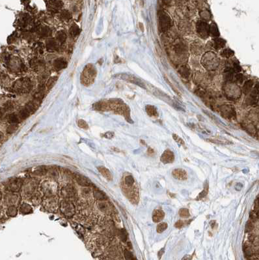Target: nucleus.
I'll return each instance as SVG.
<instances>
[{
  "mask_svg": "<svg viewBox=\"0 0 259 260\" xmlns=\"http://www.w3.org/2000/svg\"><path fill=\"white\" fill-rule=\"evenodd\" d=\"M201 64L207 71H214L220 65V59L214 52L209 51L205 52L201 58Z\"/></svg>",
  "mask_w": 259,
  "mask_h": 260,
  "instance_id": "1",
  "label": "nucleus"
},
{
  "mask_svg": "<svg viewBox=\"0 0 259 260\" xmlns=\"http://www.w3.org/2000/svg\"><path fill=\"white\" fill-rule=\"evenodd\" d=\"M224 92L228 99L236 100L241 96V89L236 84L231 82H228L225 87H224Z\"/></svg>",
  "mask_w": 259,
  "mask_h": 260,
  "instance_id": "2",
  "label": "nucleus"
},
{
  "mask_svg": "<svg viewBox=\"0 0 259 260\" xmlns=\"http://www.w3.org/2000/svg\"><path fill=\"white\" fill-rule=\"evenodd\" d=\"M158 22L159 27L162 32H166L172 26L170 17L164 11H160L158 12Z\"/></svg>",
  "mask_w": 259,
  "mask_h": 260,
  "instance_id": "3",
  "label": "nucleus"
},
{
  "mask_svg": "<svg viewBox=\"0 0 259 260\" xmlns=\"http://www.w3.org/2000/svg\"><path fill=\"white\" fill-rule=\"evenodd\" d=\"M42 193L45 196L52 197L54 196L56 191H57V185L54 182L50 181H46L43 182L40 186Z\"/></svg>",
  "mask_w": 259,
  "mask_h": 260,
  "instance_id": "4",
  "label": "nucleus"
},
{
  "mask_svg": "<svg viewBox=\"0 0 259 260\" xmlns=\"http://www.w3.org/2000/svg\"><path fill=\"white\" fill-rule=\"evenodd\" d=\"M188 44L183 39H177L173 44V50L176 54H185L188 52Z\"/></svg>",
  "mask_w": 259,
  "mask_h": 260,
  "instance_id": "5",
  "label": "nucleus"
},
{
  "mask_svg": "<svg viewBox=\"0 0 259 260\" xmlns=\"http://www.w3.org/2000/svg\"><path fill=\"white\" fill-rule=\"evenodd\" d=\"M196 30L198 35L202 39H206L210 35V25L205 21L200 20L196 24Z\"/></svg>",
  "mask_w": 259,
  "mask_h": 260,
  "instance_id": "6",
  "label": "nucleus"
},
{
  "mask_svg": "<svg viewBox=\"0 0 259 260\" xmlns=\"http://www.w3.org/2000/svg\"><path fill=\"white\" fill-rule=\"evenodd\" d=\"M32 82L29 78H21L14 84V89L18 92L29 91L32 88Z\"/></svg>",
  "mask_w": 259,
  "mask_h": 260,
  "instance_id": "7",
  "label": "nucleus"
},
{
  "mask_svg": "<svg viewBox=\"0 0 259 260\" xmlns=\"http://www.w3.org/2000/svg\"><path fill=\"white\" fill-rule=\"evenodd\" d=\"M149 87H149V88L150 89V91H151L153 95H154L156 97H158V98L160 99L161 100H163L164 101L166 102L167 103H168V104H171L172 106H174L175 102H174L173 100L171 99V97L168 95H167L165 92H164L163 91H161V89H158L156 87H152V86L151 85H149Z\"/></svg>",
  "mask_w": 259,
  "mask_h": 260,
  "instance_id": "8",
  "label": "nucleus"
},
{
  "mask_svg": "<svg viewBox=\"0 0 259 260\" xmlns=\"http://www.w3.org/2000/svg\"><path fill=\"white\" fill-rule=\"evenodd\" d=\"M61 211L67 217H72L76 212V209L70 201H63L61 203Z\"/></svg>",
  "mask_w": 259,
  "mask_h": 260,
  "instance_id": "9",
  "label": "nucleus"
},
{
  "mask_svg": "<svg viewBox=\"0 0 259 260\" xmlns=\"http://www.w3.org/2000/svg\"><path fill=\"white\" fill-rule=\"evenodd\" d=\"M220 112L224 117L228 119H233L236 117L235 108L232 105L224 104L220 106Z\"/></svg>",
  "mask_w": 259,
  "mask_h": 260,
  "instance_id": "10",
  "label": "nucleus"
},
{
  "mask_svg": "<svg viewBox=\"0 0 259 260\" xmlns=\"http://www.w3.org/2000/svg\"><path fill=\"white\" fill-rule=\"evenodd\" d=\"M120 76H121L120 78H121V79L126 80L127 82H129L130 83L136 84V85L140 86L141 87H142V88L146 89V86L145 83L143 82L142 80L139 79L138 77L129 74H121L120 75Z\"/></svg>",
  "mask_w": 259,
  "mask_h": 260,
  "instance_id": "11",
  "label": "nucleus"
},
{
  "mask_svg": "<svg viewBox=\"0 0 259 260\" xmlns=\"http://www.w3.org/2000/svg\"><path fill=\"white\" fill-rule=\"evenodd\" d=\"M43 204L48 211H54L57 208V198L55 196L48 197Z\"/></svg>",
  "mask_w": 259,
  "mask_h": 260,
  "instance_id": "12",
  "label": "nucleus"
},
{
  "mask_svg": "<svg viewBox=\"0 0 259 260\" xmlns=\"http://www.w3.org/2000/svg\"><path fill=\"white\" fill-rule=\"evenodd\" d=\"M204 45L200 40H197L193 42L190 45V50H191L192 53L197 55L201 54L204 51Z\"/></svg>",
  "mask_w": 259,
  "mask_h": 260,
  "instance_id": "13",
  "label": "nucleus"
},
{
  "mask_svg": "<svg viewBox=\"0 0 259 260\" xmlns=\"http://www.w3.org/2000/svg\"><path fill=\"white\" fill-rule=\"evenodd\" d=\"M74 177L76 179L77 184H80V186L84 187H89L93 186V184L91 181H90L88 178L86 177L84 175H82L78 174H75Z\"/></svg>",
  "mask_w": 259,
  "mask_h": 260,
  "instance_id": "14",
  "label": "nucleus"
},
{
  "mask_svg": "<svg viewBox=\"0 0 259 260\" xmlns=\"http://www.w3.org/2000/svg\"><path fill=\"white\" fill-rule=\"evenodd\" d=\"M22 183V181L20 179H11L7 183V188L9 190H10L12 192H18L20 189Z\"/></svg>",
  "mask_w": 259,
  "mask_h": 260,
  "instance_id": "15",
  "label": "nucleus"
},
{
  "mask_svg": "<svg viewBox=\"0 0 259 260\" xmlns=\"http://www.w3.org/2000/svg\"><path fill=\"white\" fill-rule=\"evenodd\" d=\"M76 194V190H75L74 187L71 184H68L65 186L61 192V195L64 196V198H73Z\"/></svg>",
  "mask_w": 259,
  "mask_h": 260,
  "instance_id": "16",
  "label": "nucleus"
},
{
  "mask_svg": "<svg viewBox=\"0 0 259 260\" xmlns=\"http://www.w3.org/2000/svg\"><path fill=\"white\" fill-rule=\"evenodd\" d=\"M174 160V153L169 149L165 151L161 156V161L164 164L172 163Z\"/></svg>",
  "mask_w": 259,
  "mask_h": 260,
  "instance_id": "17",
  "label": "nucleus"
},
{
  "mask_svg": "<svg viewBox=\"0 0 259 260\" xmlns=\"http://www.w3.org/2000/svg\"><path fill=\"white\" fill-rule=\"evenodd\" d=\"M172 175L174 179L180 181H184L188 179V174L183 169H174L172 171Z\"/></svg>",
  "mask_w": 259,
  "mask_h": 260,
  "instance_id": "18",
  "label": "nucleus"
},
{
  "mask_svg": "<svg viewBox=\"0 0 259 260\" xmlns=\"http://www.w3.org/2000/svg\"><path fill=\"white\" fill-rule=\"evenodd\" d=\"M36 183L33 181H29L26 184H25L24 187V194L26 196L32 195L34 194L36 189Z\"/></svg>",
  "mask_w": 259,
  "mask_h": 260,
  "instance_id": "19",
  "label": "nucleus"
},
{
  "mask_svg": "<svg viewBox=\"0 0 259 260\" xmlns=\"http://www.w3.org/2000/svg\"><path fill=\"white\" fill-rule=\"evenodd\" d=\"M178 73L183 78L188 79L190 77V75H191V70H190V68L188 65H182L178 68Z\"/></svg>",
  "mask_w": 259,
  "mask_h": 260,
  "instance_id": "20",
  "label": "nucleus"
},
{
  "mask_svg": "<svg viewBox=\"0 0 259 260\" xmlns=\"http://www.w3.org/2000/svg\"><path fill=\"white\" fill-rule=\"evenodd\" d=\"M97 207L99 211L105 214H108L111 211V208L109 203L104 200H100L97 203Z\"/></svg>",
  "mask_w": 259,
  "mask_h": 260,
  "instance_id": "21",
  "label": "nucleus"
},
{
  "mask_svg": "<svg viewBox=\"0 0 259 260\" xmlns=\"http://www.w3.org/2000/svg\"><path fill=\"white\" fill-rule=\"evenodd\" d=\"M225 40L224 39L220 38V37H215V38L212 40L211 46L212 48L215 50H220L221 48H224V46H225Z\"/></svg>",
  "mask_w": 259,
  "mask_h": 260,
  "instance_id": "22",
  "label": "nucleus"
},
{
  "mask_svg": "<svg viewBox=\"0 0 259 260\" xmlns=\"http://www.w3.org/2000/svg\"><path fill=\"white\" fill-rule=\"evenodd\" d=\"M53 65L56 70L59 71L67 67V62L63 58H57L54 61Z\"/></svg>",
  "mask_w": 259,
  "mask_h": 260,
  "instance_id": "23",
  "label": "nucleus"
},
{
  "mask_svg": "<svg viewBox=\"0 0 259 260\" xmlns=\"http://www.w3.org/2000/svg\"><path fill=\"white\" fill-rule=\"evenodd\" d=\"M98 170L99 171L100 173L108 181H112L113 180V176L110 172V171L108 170V168H106L104 166H98Z\"/></svg>",
  "mask_w": 259,
  "mask_h": 260,
  "instance_id": "24",
  "label": "nucleus"
},
{
  "mask_svg": "<svg viewBox=\"0 0 259 260\" xmlns=\"http://www.w3.org/2000/svg\"><path fill=\"white\" fill-rule=\"evenodd\" d=\"M235 71L232 69V67H228L224 70V75L223 78L224 80H225L227 82H231V81L235 78Z\"/></svg>",
  "mask_w": 259,
  "mask_h": 260,
  "instance_id": "25",
  "label": "nucleus"
},
{
  "mask_svg": "<svg viewBox=\"0 0 259 260\" xmlns=\"http://www.w3.org/2000/svg\"><path fill=\"white\" fill-rule=\"evenodd\" d=\"M18 197L16 194H9L5 197V202L9 205H14L15 203L18 202Z\"/></svg>",
  "mask_w": 259,
  "mask_h": 260,
  "instance_id": "26",
  "label": "nucleus"
},
{
  "mask_svg": "<svg viewBox=\"0 0 259 260\" xmlns=\"http://www.w3.org/2000/svg\"><path fill=\"white\" fill-rule=\"evenodd\" d=\"M145 110L150 117H157L158 116V112L157 108L153 105L148 104L145 106Z\"/></svg>",
  "mask_w": 259,
  "mask_h": 260,
  "instance_id": "27",
  "label": "nucleus"
},
{
  "mask_svg": "<svg viewBox=\"0 0 259 260\" xmlns=\"http://www.w3.org/2000/svg\"><path fill=\"white\" fill-rule=\"evenodd\" d=\"M164 217V212L161 209H156L152 214V220L154 222H160Z\"/></svg>",
  "mask_w": 259,
  "mask_h": 260,
  "instance_id": "28",
  "label": "nucleus"
},
{
  "mask_svg": "<svg viewBox=\"0 0 259 260\" xmlns=\"http://www.w3.org/2000/svg\"><path fill=\"white\" fill-rule=\"evenodd\" d=\"M49 7L53 11H57L63 6V3L59 0H50Z\"/></svg>",
  "mask_w": 259,
  "mask_h": 260,
  "instance_id": "29",
  "label": "nucleus"
},
{
  "mask_svg": "<svg viewBox=\"0 0 259 260\" xmlns=\"http://www.w3.org/2000/svg\"><path fill=\"white\" fill-rule=\"evenodd\" d=\"M46 48L50 51L56 50L57 48V43L54 39H48L46 42Z\"/></svg>",
  "mask_w": 259,
  "mask_h": 260,
  "instance_id": "30",
  "label": "nucleus"
},
{
  "mask_svg": "<svg viewBox=\"0 0 259 260\" xmlns=\"http://www.w3.org/2000/svg\"><path fill=\"white\" fill-rule=\"evenodd\" d=\"M93 196L96 200H105L107 199V196L105 194V193H104L102 191L99 190L98 189H94L93 190Z\"/></svg>",
  "mask_w": 259,
  "mask_h": 260,
  "instance_id": "31",
  "label": "nucleus"
},
{
  "mask_svg": "<svg viewBox=\"0 0 259 260\" xmlns=\"http://www.w3.org/2000/svg\"><path fill=\"white\" fill-rule=\"evenodd\" d=\"M253 86V82L252 80H248L245 82L244 85L243 86V92L245 94H247L251 93V89Z\"/></svg>",
  "mask_w": 259,
  "mask_h": 260,
  "instance_id": "32",
  "label": "nucleus"
},
{
  "mask_svg": "<svg viewBox=\"0 0 259 260\" xmlns=\"http://www.w3.org/2000/svg\"><path fill=\"white\" fill-rule=\"evenodd\" d=\"M20 211L22 214L27 215L32 212V206L29 204H27V203H23V204H22V205L20 206Z\"/></svg>",
  "mask_w": 259,
  "mask_h": 260,
  "instance_id": "33",
  "label": "nucleus"
},
{
  "mask_svg": "<svg viewBox=\"0 0 259 260\" xmlns=\"http://www.w3.org/2000/svg\"><path fill=\"white\" fill-rule=\"evenodd\" d=\"M220 55L221 56H222L223 58H230L235 55V52H234L230 48H225L221 51Z\"/></svg>",
  "mask_w": 259,
  "mask_h": 260,
  "instance_id": "34",
  "label": "nucleus"
},
{
  "mask_svg": "<svg viewBox=\"0 0 259 260\" xmlns=\"http://www.w3.org/2000/svg\"><path fill=\"white\" fill-rule=\"evenodd\" d=\"M55 39L57 42L60 43H63L65 42L67 39V35L64 31H57L55 35Z\"/></svg>",
  "mask_w": 259,
  "mask_h": 260,
  "instance_id": "35",
  "label": "nucleus"
},
{
  "mask_svg": "<svg viewBox=\"0 0 259 260\" xmlns=\"http://www.w3.org/2000/svg\"><path fill=\"white\" fill-rule=\"evenodd\" d=\"M210 35H212V36H214L215 37H217L220 36V33L216 24L212 23L210 25Z\"/></svg>",
  "mask_w": 259,
  "mask_h": 260,
  "instance_id": "36",
  "label": "nucleus"
},
{
  "mask_svg": "<svg viewBox=\"0 0 259 260\" xmlns=\"http://www.w3.org/2000/svg\"><path fill=\"white\" fill-rule=\"evenodd\" d=\"M81 32V30L80 27L77 26L76 24H74L71 26L69 30V33L71 36L72 37H76L79 35Z\"/></svg>",
  "mask_w": 259,
  "mask_h": 260,
  "instance_id": "37",
  "label": "nucleus"
},
{
  "mask_svg": "<svg viewBox=\"0 0 259 260\" xmlns=\"http://www.w3.org/2000/svg\"><path fill=\"white\" fill-rule=\"evenodd\" d=\"M17 212H18V211H17V209L16 207H15L14 205H10L9 207V208L7 209L6 213H7V215L8 216H9V217H15V216H17Z\"/></svg>",
  "mask_w": 259,
  "mask_h": 260,
  "instance_id": "38",
  "label": "nucleus"
},
{
  "mask_svg": "<svg viewBox=\"0 0 259 260\" xmlns=\"http://www.w3.org/2000/svg\"><path fill=\"white\" fill-rule=\"evenodd\" d=\"M164 79H165V82H167V84H169V86L171 87V88L172 89V90L175 93L176 95H178V96H179V97H181L182 96V95H181V93H180V92L179 91V89H178V88L177 87H176V86L174 85V84L171 82V81L169 80V78H167L166 76H164Z\"/></svg>",
  "mask_w": 259,
  "mask_h": 260,
  "instance_id": "39",
  "label": "nucleus"
},
{
  "mask_svg": "<svg viewBox=\"0 0 259 260\" xmlns=\"http://www.w3.org/2000/svg\"><path fill=\"white\" fill-rule=\"evenodd\" d=\"M31 114V112L29 111L26 107L22 109L19 112V117L22 120H26Z\"/></svg>",
  "mask_w": 259,
  "mask_h": 260,
  "instance_id": "40",
  "label": "nucleus"
},
{
  "mask_svg": "<svg viewBox=\"0 0 259 260\" xmlns=\"http://www.w3.org/2000/svg\"><path fill=\"white\" fill-rule=\"evenodd\" d=\"M57 79H58L57 76L52 77L50 78V79H48L47 82H46V87H47V88L48 89H50L51 88H52V87L55 85L56 82H57Z\"/></svg>",
  "mask_w": 259,
  "mask_h": 260,
  "instance_id": "41",
  "label": "nucleus"
},
{
  "mask_svg": "<svg viewBox=\"0 0 259 260\" xmlns=\"http://www.w3.org/2000/svg\"><path fill=\"white\" fill-rule=\"evenodd\" d=\"M7 120L9 123L11 124H17L19 122V119H18V116L14 114L9 115L7 117Z\"/></svg>",
  "mask_w": 259,
  "mask_h": 260,
  "instance_id": "42",
  "label": "nucleus"
},
{
  "mask_svg": "<svg viewBox=\"0 0 259 260\" xmlns=\"http://www.w3.org/2000/svg\"><path fill=\"white\" fill-rule=\"evenodd\" d=\"M124 183H125V184L127 187H132L135 183V181H134V179L132 175H128L124 179Z\"/></svg>",
  "mask_w": 259,
  "mask_h": 260,
  "instance_id": "43",
  "label": "nucleus"
},
{
  "mask_svg": "<svg viewBox=\"0 0 259 260\" xmlns=\"http://www.w3.org/2000/svg\"><path fill=\"white\" fill-rule=\"evenodd\" d=\"M167 227H168V225L167 223H165V222H162V223L159 224L157 225V228H156L157 232L159 233L164 232V231L167 229Z\"/></svg>",
  "mask_w": 259,
  "mask_h": 260,
  "instance_id": "44",
  "label": "nucleus"
},
{
  "mask_svg": "<svg viewBox=\"0 0 259 260\" xmlns=\"http://www.w3.org/2000/svg\"><path fill=\"white\" fill-rule=\"evenodd\" d=\"M208 193V184L207 183L205 184V187L204 188V190L202 191V192L199 194V196L197 197V200H201L202 198H204V197L207 195Z\"/></svg>",
  "mask_w": 259,
  "mask_h": 260,
  "instance_id": "45",
  "label": "nucleus"
},
{
  "mask_svg": "<svg viewBox=\"0 0 259 260\" xmlns=\"http://www.w3.org/2000/svg\"><path fill=\"white\" fill-rule=\"evenodd\" d=\"M60 17H61V19L63 20L68 21L71 18V14L68 11L64 10L61 12Z\"/></svg>",
  "mask_w": 259,
  "mask_h": 260,
  "instance_id": "46",
  "label": "nucleus"
},
{
  "mask_svg": "<svg viewBox=\"0 0 259 260\" xmlns=\"http://www.w3.org/2000/svg\"><path fill=\"white\" fill-rule=\"evenodd\" d=\"M173 138H174V140L176 141V142L178 144H179L180 145H182L183 147H185L186 146L184 141L182 138H181L180 136L176 135V134H173Z\"/></svg>",
  "mask_w": 259,
  "mask_h": 260,
  "instance_id": "47",
  "label": "nucleus"
},
{
  "mask_svg": "<svg viewBox=\"0 0 259 260\" xmlns=\"http://www.w3.org/2000/svg\"><path fill=\"white\" fill-rule=\"evenodd\" d=\"M77 125H78V127L80 128H83V129L87 130L89 128L88 124L87 123V122L85 121H84L83 120H79L77 121Z\"/></svg>",
  "mask_w": 259,
  "mask_h": 260,
  "instance_id": "48",
  "label": "nucleus"
},
{
  "mask_svg": "<svg viewBox=\"0 0 259 260\" xmlns=\"http://www.w3.org/2000/svg\"><path fill=\"white\" fill-rule=\"evenodd\" d=\"M119 237H120V239L122 241H123V242H126V240H127V238H128V234H127L126 230L122 229L121 230H120Z\"/></svg>",
  "mask_w": 259,
  "mask_h": 260,
  "instance_id": "49",
  "label": "nucleus"
},
{
  "mask_svg": "<svg viewBox=\"0 0 259 260\" xmlns=\"http://www.w3.org/2000/svg\"><path fill=\"white\" fill-rule=\"evenodd\" d=\"M179 215L182 218H188L189 217V212L188 209H181L179 211Z\"/></svg>",
  "mask_w": 259,
  "mask_h": 260,
  "instance_id": "50",
  "label": "nucleus"
},
{
  "mask_svg": "<svg viewBox=\"0 0 259 260\" xmlns=\"http://www.w3.org/2000/svg\"><path fill=\"white\" fill-rule=\"evenodd\" d=\"M18 128L17 124H11V125L7 127V132L9 134H12L17 130Z\"/></svg>",
  "mask_w": 259,
  "mask_h": 260,
  "instance_id": "51",
  "label": "nucleus"
},
{
  "mask_svg": "<svg viewBox=\"0 0 259 260\" xmlns=\"http://www.w3.org/2000/svg\"><path fill=\"white\" fill-rule=\"evenodd\" d=\"M201 17L202 18V20H210V14L208 11H202L201 13Z\"/></svg>",
  "mask_w": 259,
  "mask_h": 260,
  "instance_id": "52",
  "label": "nucleus"
},
{
  "mask_svg": "<svg viewBox=\"0 0 259 260\" xmlns=\"http://www.w3.org/2000/svg\"><path fill=\"white\" fill-rule=\"evenodd\" d=\"M50 33H51L50 30L49 28L47 27H44L43 28H42L41 31H40V34H41V35L44 37L48 36Z\"/></svg>",
  "mask_w": 259,
  "mask_h": 260,
  "instance_id": "53",
  "label": "nucleus"
},
{
  "mask_svg": "<svg viewBox=\"0 0 259 260\" xmlns=\"http://www.w3.org/2000/svg\"><path fill=\"white\" fill-rule=\"evenodd\" d=\"M232 69L235 71V73H239L241 71L242 68L238 62H235L233 64V67H232Z\"/></svg>",
  "mask_w": 259,
  "mask_h": 260,
  "instance_id": "54",
  "label": "nucleus"
},
{
  "mask_svg": "<svg viewBox=\"0 0 259 260\" xmlns=\"http://www.w3.org/2000/svg\"><path fill=\"white\" fill-rule=\"evenodd\" d=\"M124 255L126 259H135V258H133V256L132 254L128 250H124Z\"/></svg>",
  "mask_w": 259,
  "mask_h": 260,
  "instance_id": "55",
  "label": "nucleus"
},
{
  "mask_svg": "<svg viewBox=\"0 0 259 260\" xmlns=\"http://www.w3.org/2000/svg\"><path fill=\"white\" fill-rule=\"evenodd\" d=\"M208 141L212 143H217V144H223V145H225V144H229L230 143V142H226L225 140H212V139H208Z\"/></svg>",
  "mask_w": 259,
  "mask_h": 260,
  "instance_id": "56",
  "label": "nucleus"
},
{
  "mask_svg": "<svg viewBox=\"0 0 259 260\" xmlns=\"http://www.w3.org/2000/svg\"><path fill=\"white\" fill-rule=\"evenodd\" d=\"M235 79L237 83L241 84L243 81V76L242 74L240 73H236L235 76Z\"/></svg>",
  "mask_w": 259,
  "mask_h": 260,
  "instance_id": "57",
  "label": "nucleus"
},
{
  "mask_svg": "<svg viewBox=\"0 0 259 260\" xmlns=\"http://www.w3.org/2000/svg\"><path fill=\"white\" fill-rule=\"evenodd\" d=\"M13 107H14L13 104H12V103H11V102H7L5 105L4 109H5V110L9 111V110H11V109H13Z\"/></svg>",
  "mask_w": 259,
  "mask_h": 260,
  "instance_id": "58",
  "label": "nucleus"
},
{
  "mask_svg": "<svg viewBox=\"0 0 259 260\" xmlns=\"http://www.w3.org/2000/svg\"><path fill=\"white\" fill-rule=\"evenodd\" d=\"M114 135H115V134H114L113 133H112V132H107V133H105L104 134V137L105 138L111 139V138H112L114 137Z\"/></svg>",
  "mask_w": 259,
  "mask_h": 260,
  "instance_id": "59",
  "label": "nucleus"
},
{
  "mask_svg": "<svg viewBox=\"0 0 259 260\" xmlns=\"http://www.w3.org/2000/svg\"><path fill=\"white\" fill-rule=\"evenodd\" d=\"M183 225H184L183 222L181 221V220H179L175 224V227L177 228H180L183 226Z\"/></svg>",
  "mask_w": 259,
  "mask_h": 260,
  "instance_id": "60",
  "label": "nucleus"
},
{
  "mask_svg": "<svg viewBox=\"0 0 259 260\" xmlns=\"http://www.w3.org/2000/svg\"><path fill=\"white\" fill-rule=\"evenodd\" d=\"M139 26L140 30H141L142 31H144V26H143V24L140 22V23H139Z\"/></svg>",
  "mask_w": 259,
  "mask_h": 260,
  "instance_id": "61",
  "label": "nucleus"
},
{
  "mask_svg": "<svg viewBox=\"0 0 259 260\" xmlns=\"http://www.w3.org/2000/svg\"><path fill=\"white\" fill-rule=\"evenodd\" d=\"M164 248H162V249H161L160 250V251L159 252V253H158V256H159V257H160L163 255V254H164Z\"/></svg>",
  "mask_w": 259,
  "mask_h": 260,
  "instance_id": "62",
  "label": "nucleus"
}]
</instances>
